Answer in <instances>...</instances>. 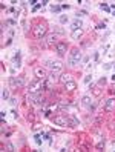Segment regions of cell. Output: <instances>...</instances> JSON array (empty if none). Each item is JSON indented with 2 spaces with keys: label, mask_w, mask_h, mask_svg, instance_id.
Returning <instances> with one entry per match:
<instances>
[{
  "label": "cell",
  "mask_w": 115,
  "mask_h": 152,
  "mask_svg": "<svg viewBox=\"0 0 115 152\" xmlns=\"http://www.w3.org/2000/svg\"><path fill=\"white\" fill-rule=\"evenodd\" d=\"M45 80H41V78H37V80H34V82L29 83V92L32 94H39L40 91H43L45 89Z\"/></svg>",
  "instance_id": "6da1fadb"
},
{
  "label": "cell",
  "mask_w": 115,
  "mask_h": 152,
  "mask_svg": "<svg viewBox=\"0 0 115 152\" xmlns=\"http://www.w3.org/2000/svg\"><path fill=\"white\" fill-rule=\"evenodd\" d=\"M82 60H83V58H82V52L78 51V49H72V52L69 54V60H68L69 65H71V66H77Z\"/></svg>",
  "instance_id": "7a4b0ae2"
},
{
  "label": "cell",
  "mask_w": 115,
  "mask_h": 152,
  "mask_svg": "<svg viewBox=\"0 0 115 152\" xmlns=\"http://www.w3.org/2000/svg\"><path fill=\"white\" fill-rule=\"evenodd\" d=\"M52 121H54L55 124H58V126H69V117H66V114L55 115V117L52 118Z\"/></svg>",
  "instance_id": "3957f363"
},
{
  "label": "cell",
  "mask_w": 115,
  "mask_h": 152,
  "mask_svg": "<svg viewBox=\"0 0 115 152\" xmlns=\"http://www.w3.org/2000/svg\"><path fill=\"white\" fill-rule=\"evenodd\" d=\"M22 66V60H20V51H17V54L12 57V60H11V72L14 74L17 69H19Z\"/></svg>",
  "instance_id": "277c9868"
},
{
  "label": "cell",
  "mask_w": 115,
  "mask_h": 152,
  "mask_svg": "<svg viewBox=\"0 0 115 152\" xmlns=\"http://www.w3.org/2000/svg\"><path fill=\"white\" fill-rule=\"evenodd\" d=\"M46 65H48L52 71H55V72H58V71L63 69V63H61L60 60H48Z\"/></svg>",
  "instance_id": "5b68a950"
},
{
  "label": "cell",
  "mask_w": 115,
  "mask_h": 152,
  "mask_svg": "<svg viewBox=\"0 0 115 152\" xmlns=\"http://www.w3.org/2000/svg\"><path fill=\"white\" fill-rule=\"evenodd\" d=\"M32 32H34V35H35L39 40H41L43 35H45V32H46V28H45L43 25H35L34 29H32Z\"/></svg>",
  "instance_id": "8992f818"
},
{
  "label": "cell",
  "mask_w": 115,
  "mask_h": 152,
  "mask_svg": "<svg viewBox=\"0 0 115 152\" xmlns=\"http://www.w3.org/2000/svg\"><path fill=\"white\" fill-rule=\"evenodd\" d=\"M9 85L11 88H22L25 85V77H11L9 78Z\"/></svg>",
  "instance_id": "52a82bcc"
},
{
  "label": "cell",
  "mask_w": 115,
  "mask_h": 152,
  "mask_svg": "<svg viewBox=\"0 0 115 152\" xmlns=\"http://www.w3.org/2000/svg\"><path fill=\"white\" fill-rule=\"evenodd\" d=\"M34 74H35V77H39V78H41V80H45V78L48 77V71H46L45 68H35Z\"/></svg>",
  "instance_id": "ba28073f"
},
{
  "label": "cell",
  "mask_w": 115,
  "mask_h": 152,
  "mask_svg": "<svg viewBox=\"0 0 115 152\" xmlns=\"http://www.w3.org/2000/svg\"><path fill=\"white\" fill-rule=\"evenodd\" d=\"M66 48H68L66 42H60V43L57 45V54H58V56H65V54H66Z\"/></svg>",
  "instance_id": "9c48e42d"
},
{
  "label": "cell",
  "mask_w": 115,
  "mask_h": 152,
  "mask_svg": "<svg viewBox=\"0 0 115 152\" xmlns=\"http://www.w3.org/2000/svg\"><path fill=\"white\" fill-rule=\"evenodd\" d=\"M46 45H48V46H52V45H55V46H57V35L55 34H49L48 35V37H46Z\"/></svg>",
  "instance_id": "30bf717a"
},
{
  "label": "cell",
  "mask_w": 115,
  "mask_h": 152,
  "mask_svg": "<svg viewBox=\"0 0 115 152\" xmlns=\"http://www.w3.org/2000/svg\"><path fill=\"white\" fill-rule=\"evenodd\" d=\"M82 104L84 106V108L89 109L91 106H92V98H91L89 95H83V97H82Z\"/></svg>",
  "instance_id": "8fae6325"
},
{
  "label": "cell",
  "mask_w": 115,
  "mask_h": 152,
  "mask_svg": "<svg viewBox=\"0 0 115 152\" xmlns=\"http://www.w3.org/2000/svg\"><path fill=\"white\" fill-rule=\"evenodd\" d=\"M82 26H83V22L80 19H75L72 23H71V29L75 31V29H82Z\"/></svg>",
  "instance_id": "7c38bea8"
},
{
  "label": "cell",
  "mask_w": 115,
  "mask_h": 152,
  "mask_svg": "<svg viewBox=\"0 0 115 152\" xmlns=\"http://www.w3.org/2000/svg\"><path fill=\"white\" fill-rule=\"evenodd\" d=\"M80 124V120H78L75 115H69V126L71 128H77Z\"/></svg>",
  "instance_id": "4fadbf2b"
},
{
  "label": "cell",
  "mask_w": 115,
  "mask_h": 152,
  "mask_svg": "<svg viewBox=\"0 0 115 152\" xmlns=\"http://www.w3.org/2000/svg\"><path fill=\"white\" fill-rule=\"evenodd\" d=\"M104 109H106V111H112V109H115V98H109V100L106 102Z\"/></svg>",
  "instance_id": "5bb4252c"
},
{
  "label": "cell",
  "mask_w": 115,
  "mask_h": 152,
  "mask_svg": "<svg viewBox=\"0 0 115 152\" xmlns=\"http://www.w3.org/2000/svg\"><path fill=\"white\" fill-rule=\"evenodd\" d=\"M57 80H60V78H58V74L55 72V71H52L51 74H48V82L49 83H55Z\"/></svg>",
  "instance_id": "9a60e30c"
},
{
  "label": "cell",
  "mask_w": 115,
  "mask_h": 152,
  "mask_svg": "<svg viewBox=\"0 0 115 152\" xmlns=\"http://www.w3.org/2000/svg\"><path fill=\"white\" fill-rule=\"evenodd\" d=\"M60 82H61V83L72 82V77H71V74H61V75H60Z\"/></svg>",
  "instance_id": "2e32d148"
},
{
  "label": "cell",
  "mask_w": 115,
  "mask_h": 152,
  "mask_svg": "<svg viewBox=\"0 0 115 152\" xmlns=\"http://www.w3.org/2000/svg\"><path fill=\"white\" fill-rule=\"evenodd\" d=\"M82 34H83V29H75V31L71 32V37H72L74 40H77V39L82 37Z\"/></svg>",
  "instance_id": "e0dca14e"
},
{
  "label": "cell",
  "mask_w": 115,
  "mask_h": 152,
  "mask_svg": "<svg viewBox=\"0 0 115 152\" xmlns=\"http://www.w3.org/2000/svg\"><path fill=\"white\" fill-rule=\"evenodd\" d=\"M75 88H77V85H75L74 82H68V83H65V89H66V91H74Z\"/></svg>",
  "instance_id": "ac0fdd59"
},
{
  "label": "cell",
  "mask_w": 115,
  "mask_h": 152,
  "mask_svg": "<svg viewBox=\"0 0 115 152\" xmlns=\"http://www.w3.org/2000/svg\"><path fill=\"white\" fill-rule=\"evenodd\" d=\"M34 140H35V143H37V145H41V143H43L40 134H35V135H34Z\"/></svg>",
  "instance_id": "d6986e66"
},
{
  "label": "cell",
  "mask_w": 115,
  "mask_h": 152,
  "mask_svg": "<svg viewBox=\"0 0 115 152\" xmlns=\"http://www.w3.org/2000/svg\"><path fill=\"white\" fill-rule=\"evenodd\" d=\"M2 98H3V100H8V98H9V91H8V89H3V92H2Z\"/></svg>",
  "instance_id": "ffe728a7"
},
{
  "label": "cell",
  "mask_w": 115,
  "mask_h": 152,
  "mask_svg": "<svg viewBox=\"0 0 115 152\" xmlns=\"http://www.w3.org/2000/svg\"><path fill=\"white\" fill-rule=\"evenodd\" d=\"M51 11L55 12V14H58V12H60V6H58V5H52V6H51Z\"/></svg>",
  "instance_id": "44dd1931"
},
{
  "label": "cell",
  "mask_w": 115,
  "mask_h": 152,
  "mask_svg": "<svg viewBox=\"0 0 115 152\" xmlns=\"http://www.w3.org/2000/svg\"><path fill=\"white\" fill-rule=\"evenodd\" d=\"M68 22H69V17H68V15H60V23L65 25V23H68Z\"/></svg>",
  "instance_id": "7402d4cb"
},
{
  "label": "cell",
  "mask_w": 115,
  "mask_h": 152,
  "mask_svg": "<svg viewBox=\"0 0 115 152\" xmlns=\"http://www.w3.org/2000/svg\"><path fill=\"white\" fill-rule=\"evenodd\" d=\"M91 80H92V74H89V75H86V77H84V80H83V82H84V83H91Z\"/></svg>",
  "instance_id": "603a6c76"
},
{
  "label": "cell",
  "mask_w": 115,
  "mask_h": 152,
  "mask_svg": "<svg viewBox=\"0 0 115 152\" xmlns=\"http://www.w3.org/2000/svg\"><path fill=\"white\" fill-rule=\"evenodd\" d=\"M103 69H104V71H109V69H112V65H111V63H104V65H103Z\"/></svg>",
  "instance_id": "cb8c5ba5"
},
{
  "label": "cell",
  "mask_w": 115,
  "mask_h": 152,
  "mask_svg": "<svg viewBox=\"0 0 115 152\" xmlns=\"http://www.w3.org/2000/svg\"><path fill=\"white\" fill-rule=\"evenodd\" d=\"M9 103H11L12 106H15V104H17V98H11V100H9Z\"/></svg>",
  "instance_id": "d4e9b609"
},
{
  "label": "cell",
  "mask_w": 115,
  "mask_h": 152,
  "mask_svg": "<svg viewBox=\"0 0 115 152\" xmlns=\"http://www.w3.org/2000/svg\"><path fill=\"white\" fill-rule=\"evenodd\" d=\"M98 83H100V85H106V78H104V77H101Z\"/></svg>",
  "instance_id": "484cf974"
}]
</instances>
